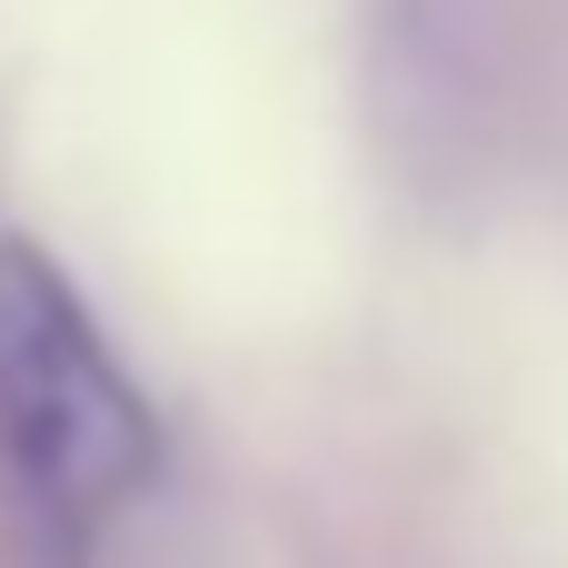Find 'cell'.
<instances>
[{
	"mask_svg": "<svg viewBox=\"0 0 568 568\" xmlns=\"http://www.w3.org/2000/svg\"><path fill=\"white\" fill-rule=\"evenodd\" d=\"M0 469L80 559L160 479V409L40 240L0 230Z\"/></svg>",
	"mask_w": 568,
	"mask_h": 568,
	"instance_id": "6da1fadb",
	"label": "cell"
}]
</instances>
